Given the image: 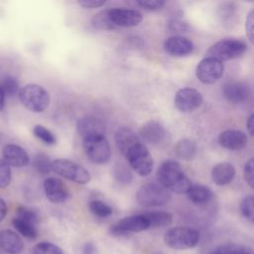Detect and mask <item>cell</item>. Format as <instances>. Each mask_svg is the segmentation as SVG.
Masks as SVG:
<instances>
[{
  "label": "cell",
  "instance_id": "obj_1",
  "mask_svg": "<svg viewBox=\"0 0 254 254\" xmlns=\"http://www.w3.org/2000/svg\"><path fill=\"white\" fill-rule=\"evenodd\" d=\"M157 179L170 191L177 193L187 192L191 185L180 164L173 160H167L160 165L157 170Z\"/></svg>",
  "mask_w": 254,
  "mask_h": 254
},
{
  "label": "cell",
  "instance_id": "obj_2",
  "mask_svg": "<svg viewBox=\"0 0 254 254\" xmlns=\"http://www.w3.org/2000/svg\"><path fill=\"white\" fill-rule=\"evenodd\" d=\"M172 198L170 190L160 183L143 185L136 193L137 202L144 207H155L167 204Z\"/></svg>",
  "mask_w": 254,
  "mask_h": 254
},
{
  "label": "cell",
  "instance_id": "obj_3",
  "mask_svg": "<svg viewBox=\"0 0 254 254\" xmlns=\"http://www.w3.org/2000/svg\"><path fill=\"white\" fill-rule=\"evenodd\" d=\"M122 155L126 158L130 167L140 176L146 177L152 172V156L147 147L141 143L140 140L132 144Z\"/></svg>",
  "mask_w": 254,
  "mask_h": 254
},
{
  "label": "cell",
  "instance_id": "obj_4",
  "mask_svg": "<svg viewBox=\"0 0 254 254\" xmlns=\"http://www.w3.org/2000/svg\"><path fill=\"white\" fill-rule=\"evenodd\" d=\"M164 241L167 246L175 250L190 249L197 245L199 233L190 227H173L165 233Z\"/></svg>",
  "mask_w": 254,
  "mask_h": 254
},
{
  "label": "cell",
  "instance_id": "obj_5",
  "mask_svg": "<svg viewBox=\"0 0 254 254\" xmlns=\"http://www.w3.org/2000/svg\"><path fill=\"white\" fill-rule=\"evenodd\" d=\"M21 103L33 112H43L50 103L49 92L41 85L31 83L23 86L19 91Z\"/></svg>",
  "mask_w": 254,
  "mask_h": 254
},
{
  "label": "cell",
  "instance_id": "obj_6",
  "mask_svg": "<svg viewBox=\"0 0 254 254\" xmlns=\"http://www.w3.org/2000/svg\"><path fill=\"white\" fill-rule=\"evenodd\" d=\"M247 50V45L239 39H223L213 44L207 51L206 56L221 62L237 59Z\"/></svg>",
  "mask_w": 254,
  "mask_h": 254
},
{
  "label": "cell",
  "instance_id": "obj_7",
  "mask_svg": "<svg viewBox=\"0 0 254 254\" xmlns=\"http://www.w3.org/2000/svg\"><path fill=\"white\" fill-rule=\"evenodd\" d=\"M53 171L61 177L77 184H87L91 177L82 166L66 159H57L53 161Z\"/></svg>",
  "mask_w": 254,
  "mask_h": 254
},
{
  "label": "cell",
  "instance_id": "obj_8",
  "mask_svg": "<svg viewBox=\"0 0 254 254\" xmlns=\"http://www.w3.org/2000/svg\"><path fill=\"white\" fill-rule=\"evenodd\" d=\"M82 145L88 160L92 163L102 165L109 161L111 157V148L105 136L83 140Z\"/></svg>",
  "mask_w": 254,
  "mask_h": 254
},
{
  "label": "cell",
  "instance_id": "obj_9",
  "mask_svg": "<svg viewBox=\"0 0 254 254\" xmlns=\"http://www.w3.org/2000/svg\"><path fill=\"white\" fill-rule=\"evenodd\" d=\"M224 65L221 61L206 57L201 60L195 68V75L197 79L204 84H212L222 76Z\"/></svg>",
  "mask_w": 254,
  "mask_h": 254
},
{
  "label": "cell",
  "instance_id": "obj_10",
  "mask_svg": "<svg viewBox=\"0 0 254 254\" xmlns=\"http://www.w3.org/2000/svg\"><path fill=\"white\" fill-rule=\"evenodd\" d=\"M149 228H150L149 220L146 217V215L143 213V214L126 216L122 218L121 220H119L117 223L113 224L110 227L109 232L114 236H123L129 233L141 232Z\"/></svg>",
  "mask_w": 254,
  "mask_h": 254
},
{
  "label": "cell",
  "instance_id": "obj_11",
  "mask_svg": "<svg viewBox=\"0 0 254 254\" xmlns=\"http://www.w3.org/2000/svg\"><path fill=\"white\" fill-rule=\"evenodd\" d=\"M174 102L178 110L182 112H190L201 105L202 95L194 88L185 87L177 91Z\"/></svg>",
  "mask_w": 254,
  "mask_h": 254
},
{
  "label": "cell",
  "instance_id": "obj_12",
  "mask_svg": "<svg viewBox=\"0 0 254 254\" xmlns=\"http://www.w3.org/2000/svg\"><path fill=\"white\" fill-rule=\"evenodd\" d=\"M76 130L83 140L105 136L104 123L94 116H83L76 123Z\"/></svg>",
  "mask_w": 254,
  "mask_h": 254
},
{
  "label": "cell",
  "instance_id": "obj_13",
  "mask_svg": "<svg viewBox=\"0 0 254 254\" xmlns=\"http://www.w3.org/2000/svg\"><path fill=\"white\" fill-rule=\"evenodd\" d=\"M44 190L47 198L54 203H61L69 196L65 184L58 178H48L44 182Z\"/></svg>",
  "mask_w": 254,
  "mask_h": 254
},
{
  "label": "cell",
  "instance_id": "obj_14",
  "mask_svg": "<svg viewBox=\"0 0 254 254\" xmlns=\"http://www.w3.org/2000/svg\"><path fill=\"white\" fill-rule=\"evenodd\" d=\"M109 14L116 27H134L139 25L143 20L142 14L136 10L114 8L109 10Z\"/></svg>",
  "mask_w": 254,
  "mask_h": 254
},
{
  "label": "cell",
  "instance_id": "obj_15",
  "mask_svg": "<svg viewBox=\"0 0 254 254\" xmlns=\"http://www.w3.org/2000/svg\"><path fill=\"white\" fill-rule=\"evenodd\" d=\"M139 134L144 141L154 146L162 144L167 137L166 129L157 121H149L145 123L140 128Z\"/></svg>",
  "mask_w": 254,
  "mask_h": 254
},
{
  "label": "cell",
  "instance_id": "obj_16",
  "mask_svg": "<svg viewBox=\"0 0 254 254\" xmlns=\"http://www.w3.org/2000/svg\"><path fill=\"white\" fill-rule=\"evenodd\" d=\"M218 143L227 150H241L247 145V136L240 130L228 129L219 134Z\"/></svg>",
  "mask_w": 254,
  "mask_h": 254
},
{
  "label": "cell",
  "instance_id": "obj_17",
  "mask_svg": "<svg viewBox=\"0 0 254 254\" xmlns=\"http://www.w3.org/2000/svg\"><path fill=\"white\" fill-rule=\"evenodd\" d=\"M164 49L173 57H186L192 53L193 44L183 36H172L165 41Z\"/></svg>",
  "mask_w": 254,
  "mask_h": 254
},
{
  "label": "cell",
  "instance_id": "obj_18",
  "mask_svg": "<svg viewBox=\"0 0 254 254\" xmlns=\"http://www.w3.org/2000/svg\"><path fill=\"white\" fill-rule=\"evenodd\" d=\"M222 93L225 99L231 103H240L249 96V88L240 81H227L222 87Z\"/></svg>",
  "mask_w": 254,
  "mask_h": 254
},
{
  "label": "cell",
  "instance_id": "obj_19",
  "mask_svg": "<svg viewBox=\"0 0 254 254\" xmlns=\"http://www.w3.org/2000/svg\"><path fill=\"white\" fill-rule=\"evenodd\" d=\"M3 159L12 167L21 168L29 164V156L27 152L19 145L8 144L2 150Z\"/></svg>",
  "mask_w": 254,
  "mask_h": 254
},
{
  "label": "cell",
  "instance_id": "obj_20",
  "mask_svg": "<svg viewBox=\"0 0 254 254\" xmlns=\"http://www.w3.org/2000/svg\"><path fill=\"white\" fill-rule=\"evenodd\" d=\"M0 249L7 254H19L24 249L20 236L10 229L0 231Z\"/></svg>",
  "mask_w": 254,
  "mask_h": 254
},
{
  "label": "cell",
  "instance_id": "obj_21",
  "mask_svg": "<svg viewBox=\"0 0 254 254\" xmlns=\"http://www.w3.org/2000/svg\"><path fill=\"white\" fill-rule=\"evenodd\" d=\"M235 176V168L227 162L216 164L211 171L212 182L217 186H224L232 182Z\"/></svg>",
  "mask_w": 254,
  "mask_h": 254
},
{
  "label": "cell",
  "instance_id": "obj_22",
  "mask_svg": "<svg viewBox=\"0 0 254 254\" xmlns=\"http://www.w3.org/2000/svg\"><path fill=\"white\" fill-rule=\"evenodd\" d=\"M190 202L196 205H202L209 202L213 197L212 190L206 186L194 184L190 185L188 191L186 192Z\"/></svg>",
  "mask_w": 254,
  "mask_h": 254
},
{
  "label": "cell",
  "instance_id": "obj_23",
  "mask_svg": "<svg viewBox=\"0 0 254 254\" xmlns=\"http://www.w3.org/2000/svg\"><path fill=\"white\" fill-rule=\"evenodd\" d=\"M137 141H139L137 134L128 127H120L115 133L116 146L121 154Z\"/></svg>",
  "mask_w": 254,
  "mask_h": 254
},
{
  "label": "cell",
  "instance_id": "obj_24",
  "mask_svg": "<svg viewBox=\"0 0 254 254\" xmlns=\"http://www.w3.org/2000/svg\"><path fill=\"white\" fill-rule=\"evenodd\" d=\"M197 152L195 143L190 139H182L175 146V153L178 158L184 161L192 160Z\"/></svg>",
  "mask_w": 254,
  "mask_h": 254
},
{
  "label": "cell",
  "instance_id": "obj_25",
  "mask_svg": "<svg viewBox=\"0 0 254 254\" xmlns=\"http://www.w3.org/2000/svg\"><path fill=\"white\" fill-rule=\"evenodd\" d=\"M144 214L149 220L150 228L169 226L173 222V215L167 211H150Z\"/></svg>",
  "mask_w": 254,
  "mask_h": 254
},
{
  "label": "cell",
  "instance_id": "obj_26",
  "mask_svg": "<svg viewBox=\"0 0 254 254\" xmlns=\"http://www.w3.org/2000/svg\"><path fill=\"white\" fill-rule=\"evenodd\" d=\"M12 223L16 230L23 236L30 239H35L38 236V231L35 226L36 224L19 217H15L12 220Z\"/></svg>",
  "mask_w": 254,
  "mask_h": 254
},
{
  "label": "cell",
  "instance_id": "obj_27",
  "mask_svg": "<svg viewBox=\"0 0 254 254\" xmlns=\"http://www.w3.org/2000/svg\"><path fill=\"white\" fill-rule=\"evenodd\" d=\"M92 26L97 30H113L116 28L111 20L109 10L97 13L92 19Z\"/></svg>",
  "mask_w": 254,
  "mask_h": 254
},
{
  "label": "cell",
  "instance_id": "obj_28",
  "mask_svg": "<svg viewBox=\"0 0 254 254\" xmlns=\"http://www.w3.org/2000/svg\"><path fill=\"white\" fill-rule=\"evenodd\" d=\"M33 166L41 175H48L53 171V162L44 153H39L34 157Z\"/></svg>",
  "mask_w": 254,
  "mask_h": 254
},
{
  "label": "cell",
  "instance_id": "obj_29",
  "mask_svg": "<svg viewBox=\"0 0 254 254\" xmlns=\"http://www.w3.org/2000/svg\"><path fill=\"white\" fill-rule=\"evenodd\" d=\"M88 206H89V210L97 217L105 218L112 214V208L101 200H98V199L91 200Z\"/></svg>",
  "mask_w": 254,
  "mask_h": 254
},
{
  "label": "cell",
  "instance_id": "obj_30",
  "mask_svg": "<svg viewBox=\"0 0 254 254\" xmlns=\"http://www.w3.org/2000/svg\"><path fill=\"white\" fill-rule=\"evenodd\" d=\"M17 217L30 221L34 224H37L40 221V213L37 209L25 205H20L16 209Z\"/></svg>",
  "mask_w": 254,
  "mask_h": 254
},
{
  "label": "cell",
  "instance_id": "obj_31",
  "mask_svg": "<svg viewBox=\"0 0 254 254\" xmlns=\"http://www.w3.org/2000/svg\"><path fill=\"white\" fill-rule=\"evenodd\" d=\"M240 212L249 221L254 223V195L245 196L240 202Z\"/></svg>",
  "mask_w": 254,
  "mask_h": 254
},
{
  "label": "cell",
  "instance_id": "obj_32",
  "mask_svg": "<svg viewBox=\"0 0 254 254\" xmlns=\"http://www.w3.org/2000/svg\"><path fill=\"white\" fill-rule=\"evenodd\" d=\"M33 132L37 138H39L41 141H43L46 144L54 145L57 142V138L55 134L45 126L36 125L33 129Z\"/></svg>",
  "mask_w": 254,
  "mask_h": 254
},
{
  "label": "cell",
  "instance_id": "obj_33",
  "mask_svg": "<svg viewBox=\"0 0 254 254\" xmlns=\"http://www.w3.org/2000/svg\"><path fill=\"white\" fill-rule=\"evenodd\" d=\"M33 254H64L62 249L50 242H40L33 247Z\"/></svg>",
  "mask_w": 254,
  "mask_h": 254
},
{
  "label": "cell",
  "instance_id": "obj_34",
  "mask_svg": "<svg viewBox=\"0 0 254 254\" xmlns=\"http://www.w3.org/2000/svg\"><path fill=\"white\" fill-rule=\"evenodd\" d=\"M114 178L122 184H129L132 181V173L125 165L117 164L114 167Z\"/></svg>",
  "mask_w": 254,
  "mask_h": 254
},
{
  "label": "cell",
  "instance_id": "obj_35",
  "mask_svg": "<svg viewBox=\"0 0 254 254\" xmlns=\"http://www.w3.org/2000/svg\"><path fill=\"white\" fill-rule=\"evenodd\" d=\"M0 84H1V86L3 88V90H4L5 95H7V96H14L17 93L19 94V91H20L19 84H18V81L14 77L7 76V77L3 78V80H2V82Z\"/></svg>",
  "mask_w": 254,
  "mask_h": 254
},
{
  "label": "cell",
  "instance_id": "obj_36",
  "mask_svg": "<svg viewBox=\"0 0 254 254\" xmlns=\"http://www.w3.org/2000/svg\"><path fill=\"white\" fill-rule=\"evenodd\" d=\"M10 165L4 160L0 159V189H4L11 183L12 175Z\"/></svg>",
  "mask_w": 254,
  "mask_h": 254
},
{
  "label": "cell",
  "instance_id": "obj_37",
  "mask_svg": "<svg viewBox=\"0 0 254 254\" xmlns=\"http://www.w3.org/2000/svg\"><path fill=\"white\" fill-rule=\"evenodd\" d=\"M243 176L248 186L254 189V158H251L246 162L243 170Z\"/></svg>",
  "mask_w": 254,
  "mask_h": 254
},
{
  "label": "cell",
  "instance_id": "obj_38",
  "mask_svg": "<svg viewBox=\"0 0 254 254\" xmlns=\"http://www.w3.org/2000/svg\"><path fill=\"white\" fill-rule=\"evenodd\" d=\"M245 31L248 40L254 46V9L247 14L245 21Z\"/></svg>",
  "mask_w": 254,
  "mask_h": 254
},
{
  "label": "cell",
  "instance_id": "obj_39",
  "mask_svg": "<svg viewBox=\"0 0 254 254\" xmlns=\"http://www.w3.org/2000/svg\"><path fill=\"white\" fill-rule=\"evenodd\" d=\"M136 1L142 8L148 11L160 10L166 2V0H136Z\"/></svg>",
  "mask_w": 254,
  "mask_h": 254
},
{
  "label": "cell",
  "instance_id": "obj_40",
  "mask_svg": "<svg viewBox=\"0 0 254 254\" xmlns=\"http://www.w3.org/2000/svg\"><path fill=\"white\" fill-rule=\"evenodd\" d=\"M106 0H77V3L86 9H94L104 5Z\"/></svg>",
  "mask_w": 254,
  "mask_h": 254
},
{
  "label": "cell",
  "instance_id": "obj_41",
  "mask_svg": "<svg viewBox=\"0 0 254 254\" xmlns=\"http://www.w3.org/2000/svg\"><path fill=\"white\" fill-rule=\"evenodd\" d=\"M215 254H251L244 250H240L236 247H226L217 251Z\"/></svg>",
  "mask_w": 254,
  "mask_h": 254
},
{
  "label": "cell",
  "instance_id": "obj_42",
  "mask_svg": "<svg viewBox=\"0 0 254 254\" xmlns=\"http://www.w3.org/2000/svg\"><path fill=\"white\" fill-rule=\"evenodd\" d=\"M186 24L181 22V21H178V20H174L170 23V29L172 31H175L177 33H181V32H184L186 30Z\"/></svg>",
  "mask_w": 254,
  "mask_h": 254
},
{
  "label": "cell",
  "instance_id": "obj_43",
  "mask_svg": "<svg viewBox=\"0 0 254 254\" xmlns=\"http://www.w3.org/2000/svg\"><path fill=\"white\" fill-rule=\"evenodd\" d=\"M96 247L92 242H87L82 247V254H95Z\"/></svg>",
  "mask_w": 254,
  "mask_h": 254
},
{
  "label": "cell",
  "instance_id": "obj_44",
  "mask_svg": "<svg viewBox=\"0 0 254 254\" xmlns=\"http://www.w3.org/2000/svg\"><path fill=\"white\" fill-rule=\"evenodd\" d=\"M246 126H247V130H248V132L250 133V135L254 136V113L251 114V115L248 117Z\"/></svg>",
  "mask_w": 254,
  "mask_h": 254
},
{
  "label": "cell",
  "instance_id": "obj_45",
  "mask_svg": "<svg viewBox=\"0 0 254 254\" xmlns=\"http://www.w3.org/2000/svg\"><path fill=\"white\" fill-rule=\"evenodd\" d=\"M7 214V205L6 202L0 197V222L5 218Z\"/></svg>",
  "mask_w": 254,
  "mask_h": 254
},
{
  "label": "cell",
  "instance_id": "obj_46",
  "mask_svg": "<svg viewBox=\"0 0 254 254\" xmlns=\"http://www.w3.org/2000/svg\"><path fill=\"white\" fill-rule=\"evenodd\" d=\"M4 104H5V93L0 84V111L4 108Z\"/></svg>",
  "mask_w": 254,
  "mask_h": 254
}]
</instances>
